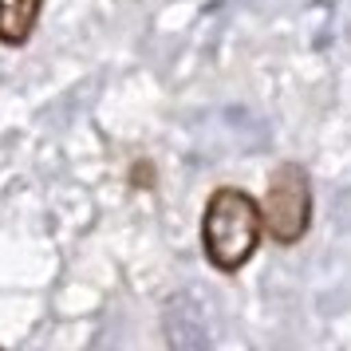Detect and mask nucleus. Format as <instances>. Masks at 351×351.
Masks as SVG:
<instances>
[{
  "label": "nucleus",
  "instance_id": "nucleus-1",
  "mask_svg": "<svg viewBox=\"0 0 351 351\" xmlns=\"http://www.w3.org/2000/svg\"><path fill=\"white\" fill-rule=\"evenodd\" d=\"M265 237V209L237 186H221L209 193L202 213V249L217 272H237L253 261Z\"/></svg>",
  "mask_w": 351,
  "mask_h": 351
},
{
  "label": "nucleus",
  "instance_id": "nucleus-2",
  "mask_svg": "<svg viewBox=\"0 0 351 351\" xmlns=\"http://www.w3.org/2000/svg\"><path fill=\"white\" fill-rule=\"evenodd\" d=\"M312 178L300 162H285L276 174L269 178V193H265V233L276 245H300L304 233L312 229Z\"/></svg>",
  "mask_w": 351,
  "mask_h": 351
},
{
  "label": "nucleus",
  "instance_id": "nucleus-3",
  "mask_svg": "<svg viewBox=\"0 0 351 351\" xmlns=\"http://www.w3.org/2000/svg\"><path fill=\"white\" fill-rule=\"evenodd\" d=\"M44 0H0V44L4 48H24L36 32Z\"/></svg>",
  "mask_w": 351,
  "mask_h": 351
}]
</instances>
